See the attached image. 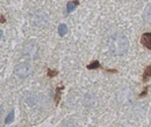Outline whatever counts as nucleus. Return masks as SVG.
Masks as SVG:
<instances>
[{"mask_svg":"<svg viewBox=\"0 0 151 127\" xmlns=\"http://www.w3.org/2000/svg\"><path fill=\"white\" fill-rule=\"evenodd\" d=\"M87 68H88V69H95V68H101V65H100V63H99L98 61H95L92 64H88Z\"/></svg>","mask_w":151,"mask_h":127,"instance_id":"nucleus-11","label":"nucleus"},{"mask_svg":"<svg viewBox=\"0 0 151 127\" xmlns=\"http://www.w3.org/2000/svg\"><path fill=\"white\" fill-rule=\"evenodd\" d=\"M32 70H33V67L29 62H21L19 64H17L14 73L19 78H26L30 75Z\"/></svg>","mask_w":151,"mask_h":127,"instance_id":"nucleus-2","label":"nucleus"},{"mask_svg":"<svg viewBox=\"0 0 151 127\" xmlns=\"http://www.w3.org/2000/svg\"><path fill=\"white\" fill-rule=\"evenodd\" d=\"M144 20L148 23H151V4H149L144 9Z\"/></svg>","mask_w":151,"mask_h":127,"instance_id":"nucleus-6","label":"nucleus"},{"mask_svg":"<svg viewBox=\"0 0 151 127\" xmlns=\"http://www.w3.org/2000/svg\"><path fill=\"white\" fill-rule=\"evenodd\" d=\"M150 77H151V65H149V67L145 68V70H144V73H143V81L145 82V81H148Z\"/></svg>","mask_w":151,"mask_h":127,"instance_id":"nucleus-9","label":"nucleus"},{"mask_svg":"<svg viewBox=\"0 0 151 127\" xmlns=\"http://www.w3.org/2000/svg\"><path fill=\"white\" fill-rule=\"evenodd\" d=\"M108 48L113 55H116V56L124 55L129 49V40L124 34L116 33L109 38Z\"/></svg>","mask_w":151,"mask_h":127,"instance_id":"nucleus-1","label":"nucleus"},{"mask_svg":"<svg viewBox=\"0 0 151 127\" xmlns=\"http://www.w3.org/2000/svg\"><path fill=\"white\" fill-rule=\"evenodd\" d=\"M66 33H68V27H66V25L62 23V25L58 27V34H59L60 36H64Z\"/></svg>","mask_w":151,"mask_h":127,"instance_id":"nucleus-8","label":"nucleus"},{"mask_svg":"<svg viewBox=\"0 0 151 127\" xmlns=\"http://www.w3.org/2000/svg\"><path fill=\"white\" fill-rule=\"evenodd\" d=\"M78 1L77 0H73V1H70L68 5H66V11H68V13H70V12H72L73 9H75L76 7L78 6Z\"/></svg>","mask_w":151,"mask_h":127,"instance_id":"nucleus-7","label":"nucleus"},{"mask_svg":"<svg viewBox=\"0 0 151 127\" xmlns=\"http://www.w3.org/2000/svg\"><path fill=\"white\" fill-rule=\"evenodd\" d=\"M141 43L148 48V49H151V33H145L143 34L142 37H141Z\"/></svg>","mask_w":151,"mask_h":127,"instance_id":"nucleus-5","label":"nucleus"},{"mask_svg":"<svg viewBox=\"0 0 151 127\" xmlns=\"http://www.w3.org/2000/svg\"><path fill=\"white\" fill-rule=\"evenodd\" d=\"M13 120H14V111H11L9 114H8V115L6 117V119H5V123H6V124H11Z\"/></svg>","mask_w":151,"mask_h":127,"instance_id":"nucleus-10","label":"nucleus"},{"mask_svg":"<svg viewBox=\"0 0 151 127\" xmlns=\"http://www.w3.org/2000/svg\"><path fill=\"white\" fill-rule=\"evenodd\" d=\"M33 23L37 27H45L48 25V17L42 12H36L33 18Z\"/></svg>","mask_w":151,"mask_h":127,"instance_id":"nucleus-4","label":"nucleus"},{"mask_svg":"<svg viewBox=\"0 0 151 127\" xmlns=\"http://www.w3.org/2000/svg\"><path fill=\"white\" fill-rule=\"evenodd\" d=\"M38 47L37 44H36V42H34V41H29V42H27L23 46V54L26 55V56H28V57H30V58L36 57Z\"/></svg>","mask_w":151,"mask_h":127,"instance_id":"nucleus-3","label":"nucleus"},{"mask_svg":"<svg viewBox=\"0 0 151 127\" xmlns=\"http://www.w3.org/2000/svg\"><path fill=\"white\" fill-rule=\"evenodd\" d=\"M62 127H76V125L72 123V121H66V123L63 124V126Z\"/></svg>","mask_w":151,"mask_h":127,"instance_id":"nucleus-12","label":"nucleus"}]
</instances>
